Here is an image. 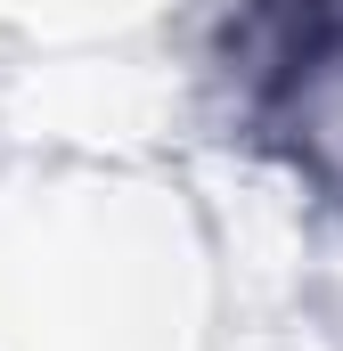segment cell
<instances>
[{
    "label": "cell",
    "mask_w": 343,
    "mask_h": 351,
    "mask_svg": "<svg viewBox=\"0 0 343 351\" xmlns=\"http://www.w3.org/2000/svg\"><path fill=\"white\" fill-rule=\"evenodd\" d=\"M254 16H261V66H254L261 98H286L343 58V0H254Z\"/></svg>",
    "instance_id": "1"
}]
</instances>
